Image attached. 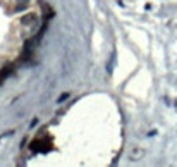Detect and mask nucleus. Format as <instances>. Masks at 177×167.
Returning a JSON list of instances; mask_svg holds the SVG:
<instances>
[{
    "mask_svg": "<svg viewBox=\"0 0 177 167\" xmlns=\"http://www.w3.org/2000/svg\"><path fill=\"white\" fill-rule=\"evenodd\" d=\"M31 57H33V50H31V49H24V50H22V53H21V57H19V60H21V62H29Z\"/></svg>",
    "mask_w": 177,
    "mask_h": 167,
    "instance_id": "7ed1b4c3",
    "label": "nucleus"
},
{
    "mask_svg": "<svg viewBox=\"0 0 177 167\" xmlns=\"http://www.w3.org/2000/svg\"><path fill=\"white\" fill-rule=\"evenodd\" d=\"M26 141H28V138H24V140L21 141V148H24V145H26Z\"/></svg>",
    "mask_w": 177,
    "mask_h": 167,
    "instance_id": "0eeeda50",
    "label": "nucleus"
},
{
    "mask_svg": "<svg viewBox=\"0 0 177 167\" xmlns=\"http://www.w3.org/2000/svg\"><path fill=\"white\" fill-rule=\"evenodd\" d=\"M12 72H14V67L10 66V64H9V66H5L4 69L0 71V81H4L5 78H9V76L12 74Z\"/></svg>",
    "mask_w": 177,
    "mask_h": 167,
    "instance_id": "f03ea898",
    "label": "nucleus"
},
{
    "mask_svg": "<svg viewBox=\"0 0 177 167\" xmlns=\"http://www.w3.org/2000/svg\"><path fill=\"white\" fill-rule=\"evenodd\" d=\"M36 43H38V40L33 36V38H29V40H26V41H24V49H31V50H33V47H35Z\"/></svg>",
    "mask_w": 177,
    "mask_h": 167,
    "instance_id": "39448f33",
    "label": "nucleus"
},
{
    "mask_svg": "<svg viewBox=\"0 0 177 167\" xmlns=\"http://www.w3.org/2000/svg\"><path fill=\"white\" fill-rule=\"evenodd\" d=\"M143 155H144V150L136 146V148H133V152H131L129 157H131V160H138V158H141Z\"/></svg>",
    "mask_w": 177,
    "mask_h": 167,
    "instance_id": "20e7f679",
    "label": "nucleus"
},
{
    "mask_svg": "<svg viewBox=\"0 0 177 167\" xmlns=\"http://www.w3.org/2000/svg\"><path fill=\"white\" fill-rule=\"evenodd\" d=\"M69 97H71V91H65V93H62L60 97H59V100H57V103H64V102L67 100Z\"/></svg>",
    "mask_w": 177,
    "mask_h": 167,
    "instance_id": "423d86ee",
    "label": "nucleus"
},
{
    "mask_svg": "<svg viewBox=\"0 0 177 167\" xmlns=\"http://www.w3.org/2000/svg\"><path fill=\"white\" fill-rule=\"evenodd\" d=\"M36 19H38V16H36L35 12H28L26 16H22L21 17V24L22 26H35Z\"/></svg>",
    "mask_w": 177,
    "mask_h": 167,
    "instance_id": "f257e3e1",
    "label": "nucleus"
}]
</instances>
